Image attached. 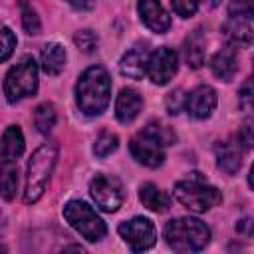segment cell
I'll use <instances>...</instances> for the list:
<instances>
[{
  "label": "cell",
  "mask_w": 254,
  "mask_h": 254,
  "mask_svg": "<svg viewBox=\"0 0 254 254\" xmlns=\"http://www.w3.org/2000/svg\"><path fill=\"white\" fill-rule=\"evenodd\" d=\"M111 97V79L101 65L87 67L75 83V101L85 115H99Z\"/></svg>",
  "instance_id": "1"
},
{
  "label": "cell",
  "mask_w": 254,
  "mask_h": 254,
  "mask_svg": "<svg viewBox=\"0 0 254 254\" xmlns=\"http://www.w3.org/2000/svg\"><path fill=\"white\" fill-rule=\"evenodd\" d=\"M163 236H165V242L169 244V248H173L175 252H196L208 244L210 230L198 218L181 216V218H173L165 224Z\"/></svg>",
  "instance_id": "2"
},
{
  "label": "cell",
  "mask_w": 254,
  "mask_h": 254,
  "mask_svg": "<svg viewBox=\"0 0 254 254\" xmlns=\"http://www.w3.org/2000/svg\"><path fill=\"white\" fill-rule=\"evenodd\" d=\"M56 161H58V145L56 143H44L32 153V157L28 161L26 189H24V200L28 204L36 202L44 194L46 185L56 167Z\"/></svg>",
  "instance_id": "3"
},
{
  "label": "cell",
  "mask_w": 254,
  "mask_h": 254,
  "mask_svg": "<svg viewBox=\"0 0 254 254\" xmlns=\"http://www.w3.org/2000/svg\"><path fill=\"white\" fill-rule=\"evenodd\" d=\"M175 196L185 208L192 212H206L208 208L216 206L222 200L220 190L198 177L179 181L175 185Z\"/></svg>",
  "instance_id": "4"
},
{
  "label": "cell",
  "mask_w": 254,
  "mask_h": 254,
  "mask_svg": "<svg viewBox=\"0 0 254 254\" xmlns=\"http://www.w3.org/2000/svg\"><path fill=\"white\" fill-rule=\"evenodd\" d=\"M38 89V64L32 56H24L16 65H12L4 79V95L10 103L34 95Z\"/></svg>",
  "instance_id": "5"
},
{
  "label": "cell",
  "mask_w": 254,
  "mask_h": 254,
  "mask_svg": "<svg viewBox=\"0 0 254 254\" xmlns=\"http://www.w3.org/2000/svg\"><path fill=\"white\" fill-rule=\"evenodd\" d=\"M64 218L69 222L73 230H77L85 240L99 242L107 234L105 222L99 218V214L83 200H69L64 206Z\"/></svg>",
  "instance_id": "6"
},
{
  "label": "cell",
  "mask_w": 254,
  "mask_h": 254,
  "mask_svg": "<svg viewBox=\"0 0 254 254\" xmlns=\"http://www.w3.org/2000/svg\"><path fill=\"white\" fill-rule=\"evenodd\" d=\"M89 194L101 210L115 212L123 202V185L117 177L95 175L89 183Z\"/></svg>",
  "instance_id": "7"
},
{
  "label": "cell",
  "mask_w": 254,
  "mask_h": 254,
  "mask_svg": "<svg viewBox=\"0 0 254 254\" xmlns=\"http://www.w3.org/2000/svg\"><path fill=\"white\" fill-rule=\"evenodd\" d=\"M119 236L127 242V246L133 252H141L151 248L157 242V230L155 224L145 216H135L131 220H125L119 224Z\"/></svg>",
  "instance_id": "8"
},
{
  "label": "cell",
  "mask_w": 254,
  "mask_h": 254,
  "mask_svg": "<svg viewBox=\"0 0 254 254\" xmlns=\"http://www.w3.org/2000/svg\"><path fill=\"white\" fill-rule=\"evenodd\" d=\"M177 62H179V58H177L175 50H171V48H157L147 58V75L151 77L153 83L165 85L177 73Z\"/></svg>",
  "instance_id": "9"
},
{
  "label": "cell",
  "mask_w": 254,
  "mask_h": 254,
  "mask_svg": "<svg viewBox=\"0 0 254 254\" xmlns=\"http://www.w3.org/2000/svg\"><path fill=\"white\" fill-rule=\"evenodd\" d=\"M129 151L133 155V159L145 167H159L165 161V153H163V145H159L153 137H149L147 133H139L129 141Z\"/></svg>",
  "instance_id": "10"
},
{
  "label": "cell",
  "mask_w": 254,
  "mask_h": 254,
  "mask_svg": "<svg viewBox=\"0 0 254 254\" xmlns=\"http://www.w3.org/2000/svg\"><path fill=\"white\" fill-rule=\"evenodd\" d=\"M183 107L187 109V113L194 119H206L210 117V113L216 107V91L210 85H198L194 87L187 97Z\"/></svg>",
  "instance_id": "11"
},
{
  "label": "cell",
  "mask_w": 254,
  "mask_h": 254,
  "mask_svg": "<svg viewBox=\"0 0 254 254\" xmlns=\"http://www.w3.org/2000/svg\"><path fill=\"white\" fill-rule=\"evenodd\" d=\"M137 10H139V16H141L143 24L151 32L163 34L171 28V16L167 14V10L161 6L159 0H139Z\"/></svg>",
  "instance_id": "12"
},
{
  "label": "cell",
  "mask_w": 254,
  "mask_h": 254,
  "mask_svg": "<svg viewBox=\"0 0 254 254\" xmlns=\"http://www.w3.org/2000/svg\"><path fill=\"white\" fill-rule=\"evenodd\" d=\"M224 38L234 46H250L254 38L252 18L250 16H228V20L222 26Z\"/></svg>",
  "instance_id": "13"
},
{
  "label": "cell",
  "mask_w": 254,
  "mask_h": 254,
  "mask_svg": "<svg viewBox=\"0 0 254 254\" xmlns=\"http://www.w3.org/2000/svg\"><path fill=\"white\" fill-rule=\"evenodd\" d=\"M214 153H216V165L224 173L234 175L240 169V165H242V151H240V143L236 139L218 141L216 147H214Z\"/></svg>",
  "instance_id": "14"
},
{
  "label": "cell",
  "mask_w": 254,
  "mask_h": 254,
  "mask_svg": "<svg viewBox=\"0 0 254 254\" xmlns=\"http://www.w3.org/2000/svg\"><path fill=\"white\" fill-rule=\"evenodd\" d=\"M143 107V97L133 87H123L115 101V117L121 123H131Z\"/></svg>",
  "instance_id": "15"
},
{
  "label": "cell",
  "mask_w": 254,
  "mask_h": 254,
  "mask_svg": "<svg viewBox=\"0 0 254 254\" xmlns=\"http://www.w3.org/2000/svg\"><path fill=\"white\" fill-rule=\"evenodd\" d=\"M147 58H149V50L145 46H135L121 58L119 71L127 77L143 79V75H147Z\"/></svg>",
  "instance_id": "16"
},
{
  "label": "cell",
  "mask_w": 254,
  "mask_h": 254,
  "mask_svg": "<svg viewBox=\"0 0 254 254\" xmlns=\"http://www.w3.org/2000/svg\"><path fill=\"white\" fill-rule=\"evenodd\" d=\"M210 67H212V73L222 79V81H230L238 69V60H236V52L234 48L226 46L222 50H218L212 60H210Z\"/></svg>",
  "instance_id": "17"
},
{
  "label": "cell",
  "mask_w": 254,
  "mask_h": 254,
  "mask_svg": "<svg viewBox=\"0 0 254 254\" xmlns=\"http://www.w3.org/2000/svg\"><path fill=\"white\" fill-rule=\"evenodd\" d=\"M24 153V135L18 125H10L0 137V161H18Z\"/></svg>",
  "instance_id": "18"
},
{
  "label": "cell",
  "mask_w": 254,
  "mask_h": 254,
  "mask_svg": "<svg viewBox=\"0 0 254 254\" xmlns=\"http://www.w3.org/2000/svg\"><path fill=\"white\" fill-rule=\"evenodd\" d=\"M42 67L48 75H58L65 65V50L58 42H48L42 48Z\"/></svg>",
  "instance_id": "19"
},
{
  "label": "cell",
  "mask_w": 254,
  "mask_h": 254,
  "mask_svg": "<svg viewBox=\"0 0 254 254\" xmlns=\"http://www.w3.org/2000/svg\"><path fill=\"white\" fill-rule=\"evenodd\" d=\"M185 60L189 64V67L192 69H198L202 64H204V36H202V30H194L187 40H185Z\"/></svg>",
  "instance_id": "20"
},
{
  "label": "cell",
  "mask_w": 254,
  "mask_h": 254,
  "mask_svg": "<svg viewBox=\"0 0 254 254\" xmlns=\"http://www.w3.org/2000/svg\"><path fill=\"white\" fill-rule=\"evenodd\" d=\"M139 198L143 206H147L153 212H165L169 208V196L153 183H145L139 189Z\"/></svg>",
  "instance_id": "21"
},
{
  "label": "cell",
  "mask_w": 254,
  "mask_h": 254,
  "mask_svg": "<svg viewBox=\"0 0 254 254\" xmlns=\"http://www.w3.org/2000/svg\"><path fill=\"white\" fill-rule=\"evenodd\" d=\"M18 189V167L16 161H0V196L10 200Z\"/></svg>",
  "instance_id": "22"
},
{
  "label": "cell",
  "mask_w": 254,
  "mask_h": 254,
  "mask_svg": "<svg viewBox=\"0 0 254 254\" xmlns=\"http://www.w3.org/2000/svg\"><path fill=\"white\" fill-rule=\"evenodd\" d=\"M56 119H58V115H56V107L52 105V103H40L38 107H36V111H34V125H36V129L40 131V133H50L52 129H54V125H56Z\"/></svg>",
  "instance_id": "23"
},
{
  "label": "cell",
  "mask_w": 254,
  "mask_h": 254,
  "mask_svg": "<svg viewBox=\"0 0 254 254\" xmlns=\"http://www.w3.org/2000/svg\"><path fill=\"white\" fill-rule=\"evenodd\" d=\"M117 147H119V137H117L115 133H111V131H103V133H99V137L95 139L93 153H95V157L105 159V157H109L111 153H115Z\"/></svg>",
  "instance_id": "24"
},
{
  "label": "cell",
  "mask_w": 254,
  "mask_h": 254,
  "mask_svg": "<svg viewBox=\"0 0 254 254\" xmlns=\"http://www.w3.org/2000/svg\"><path fill=\"white\" fill-rule=\"evenodd\" d=\"M143 133H147L149 137H153L159 145H173L175 139H177V135H175L167 125H163V123H159V121L147 123V127L143 129Z\"/></svg>",
  "instance_id": "25"
},
{
  "label": "cell",
  "mask_w": 254,
  "mask_h": 254,
  "mask_svg": "<svg viewBox=\"0 0 254 254\" xmlns=\"http://www.w3.org/2000/svg\"><path fill=\"white\" fill-rule=\"evenodd\" d=\"M14 48H16V36H14V32L8 26L0 24V64L6 62L12 56Z\"/></svg>",
  "instance_id": "26"
},
{
  "label": "cell",
  "mask_w": 254,
  "mask_h": 254,
  "mask_svg": "<svg viewBox=\"0 0 254 254\" xmlns=\"http://www.w3.org/2000/svg\"><path fill=\"white\" fill-rule=\"evenodd\" d=\"M20 10H22V24H24V30L28 34H40V18L36 14V10L32 6H28L26 2L20 4Z\"/></svg>",
  "instance_id": "27"
},
{
  "label": "cell",
  "mask_w": 254,
  "mask_h": 254,
  "mask_svg": "<svg viewBox=\"0 0 254 254\" xmlns=\"http://www.w3.org/2000/svg\"><path fill=\"white\" fill-rule=\"evenodd\" d=\"M73 42H75V46H77L81 52H85V54H91L93 50H97V36H95L91 30H81V32H77V34L73 36Z\"/></svg>",
  "instance_id": "28"
},
{
  "label": "cell",
  "mask_w": 254,
  "mask_h": 254,
  "mask_svg": "<svg viewBox=\"0 0 254 254\" xmlns=\"http://www.w3.org/2000/svg\"><path fill=\"white\" fill-rule=\"evenodd\" d=\"M228 16H254V0H230Z\"/></svg>",
  "instance_id": "29"
},
{
  "label": "cell",
  "mask_w": 254,
  "mask_h": 254,
  "mask_svg": "<svg viewBox=\"0 0 254 254\" xmlns=\"http://www.w3.org/2000/svg\"><path fill=\"white\" fill-rule=\"evenodd\" d=\"M171 4L181 18H189L198 10V0H171Z\"/></svg>",
  "instance_id": "30"
},
{
  "label": "cell",
  "mask_w": 254,
  "mask_h": 254,
  "mask_svg": "<svg viewBox=\"0 0 254 254\" xmlns=\"http://www.w3.org/2000/svg\"><path fill=\"white\" fill-rule=\"evenodd\" d=\"M183 103H185V97L181 95V89L171 91V93L167 95V111H169L171 115H177V113L181 111Z\"/></svg>",
  "instance_id": "31"
},
{
  "label": "cell",
  "mask_w": 254,
  "mask_h": 254,
  "mask_svg": "<svg viewBox=\"0 0 254 254\" xmlns=\"http://www.w3.org/2000/svg\"><path fill=\"white\" fill-rule=\"evenodd\" d=\"M236 141H238V143H242V147H244L246 151H248V149H252L254 137H252V125H250V123H244V125H242V129H240V133H238Z\"/></svg>",
  "instance_id": "32"
},
{
  "label": "cell",
  "mask_w": 254,
  "mask_h": 254,
  "mask_svg": "<svg viewBox=\"0 0 254 254\" xmlns=\"http://www.w3.org/2000/svg\"><path fill=\"white\" fill-rule=\"evenodd\" d=\"M240 103H242V107L244 109H250V101H252V83H250V79L240 87Z\"/></svg>",
  "instance_id": "33"
},
{
  "label": "cell",
  "mask_w": 254,
  "mask_h": 254,
  "mask_svg": "<svg viewBox=\"0 0 254 254\" xmlns=\"http://www.w3.org/2000/svg\"><path fill=\"white\" fill-rule=\"evenodd\" d=\"M69 6H73L75 10H89L93 8V0H65Z\"/></svg>",
  "instance_id": "34"
},
{
  "label": "cell",
  "mask_w": 254,
  "mask_h": 254,
  "mask_svg": "<svg viewBox=\"0 0 254 254\" xmlns=\"http://www.w3.org/2000/svg\"><path fill=\"white\" fill-rule=\"evenodd\" d=\"M250 226V218H244V220H240L238 224H236V230H246Z\"/></svg>",
  "instance_id": "35"
},
{
  "label": "cell",
  "mask_w": 254,
  "mask_h": 254,
  "mask_svg": "<svg viewBox=\"0 0 254 254\" xmlns=\"http://www.w3.org/2000/svg\"><path fill=\"white\" fill-rule=\"evenodd\" d=\"M204 2H206L210 8H214V6H218V4H220V0H204Z\"/></svg>",
  "instance_id": "36"
}]
</instances>
